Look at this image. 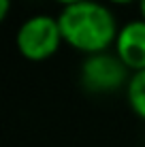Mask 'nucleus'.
I'll return each mask as SVG.
<instances>
[{
	"label": "nucleus",
	"instance_id": "f03ea898",
	"mask_svg": "<svg viewBox=\"0 0 145 147\" xmlns=\"http://www.w3.org/2000/svg\"><path fill=\"white\" fill-rule=\"evenodd\" d=\"M62 43L64 36L60 30V22L51 15H32L22 22L15 34L17 51L30 62H45L53 58Z\"/></svg>",
	"mask_w": 145,
	"mask_h": 147
},
{
	"label": "nucleus",
	"instance_id": "1a4fd4ad",
	"mask_svg": "<svg viewBox=\"0 0 145 147\" xmlns=\"http://www.w3.org/2000/svg\"><path fill=\"white\" fill-rule=\"evenodd\" d=\"M139 11H141V19H143V22H145V0H139Z\"/></svg>",
	"mask_w": 145,
	"mask_h": 147
},
{
	"label": "nucleus",
	"instance_id": "f257e3e1",
	"mask_svg": "<svg viewBox=\"0 0 145 147\" xmlns=\"http://www.w3.org/2000/svg\"><path fill=\"white\" fill-rule=\"evenodd\" d=\"M58 22L64 43L86 55L111 51L122 28L117 26L113 11L98 0L64 7L58 15Z\"/></svg>",
	"mask_w": 145,
	"mask_h": 147
},
{
	"label": "nucleus",
	"instance_id": "39448f33",
	"mask_svg": "<svg viewBox=\"0 0 145 147\" xmlns=\"http://www.w3.org/2000/svg\"><path fill=\"white\" fill-rule=\"evenodd\" d=\"M126 100L132 113L145 121V70L132 73V77L126 85Z\"/></svg>",
	"mask_w": 145,
	"mask_h": 147
},
{
	"label": "nucleus",
	"instance_id": "0eeeda50",
	"mask_svg": "<svg viewBox=\"0 0 145 147\" xmlns=\"http://www.w3.org/2000/svg\"><path fill=\"white\" fill-rule=\"evenodd\" d=\"M53 2L62 4V9H64V7H73V4H79V2H86V0H53Z\"/></svg>",
	"mask_w": 145,
	"mask_h": 147
},
{
	"label": "nucleus",
	"instance_id": "20e7f679",
	"mask_svg": "<svg viewBox=\"0 0 145 147\" xmlns=\"http://www.w3.org/2000/svg\"><path fill=\"white\" fill-rule=\"evenodd\" d=\"M113 51L130 68V73L145 70V22L141 17L119 28Z\"/></svg>",
	"mask_w": 145,
	"mask_h": 147
},
{
	"label": "nucleus",
	"instance_id": "7ed1b4c3",
	"mask_svg": "<svg viewBox=\"0 0 145 147\" xmlns=\"http://www.w3.org/2000/svg\"><path fill=\"white\" fill-rule=\"evenodd\" d=\"M132 73L113 51H103L86 55L79 66V83L90 94H113L117 90H126Z\"/></svg>",
	"mask_w": 145,
	"mask_h": 147
},
{
	"label": "nucleus",
	"instance_id": "423d86ee",
	"mask_svg": "<svg viewBox=\"0 0 145 147\" xmlns=\"http://www.w3.org/2000/svg\"><path fill=\"white\" fill-rule=\"evenodd\" d=\"M9 13H11V0H0V19L7 22Z\"/></svg>",
	"mask_w": 145,
	"mask_h": 147
},
{
	"label": "nucleus",
	"instance_id": "6e6552de",
	"mask_svg": "<svg viewBox=\"0 0 145 147\" xmlns=\"http://www.w3.org/2000/svg\"><path fill=\"white\" fill-rule=\"evenodd\" d=\"M111 4H132V2H139V0H107Z\"/></svg>",
	"mask_w": 145,
	"mask_h": 147
}]
</instances>
